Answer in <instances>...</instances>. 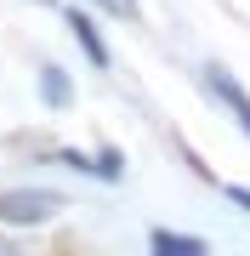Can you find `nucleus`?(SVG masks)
Returning a JSON list of instances; mask_svg holds the SVG:
<instances>
[{
    "label": "nucleus",
    "mask_w": 250,
    "mask_h": 256,
    "mask_svg": "<svg viewBox=\"0 0 250 256\" xmlns=\"http://www.w3.org/2000/svg\"><path fill=\"white\" fill-rule=\"evenodd\" d=\"M57 205V194H0V222H46Z\"/></svg>",
    "instance_id": "f257e3e1"
},
{
    "label": "nucleus",
    "mask_w": 250,
    "mask_h": 256,
    "mask_svg": "<svg viewBox=\"0 0 250 256\" xmlns=\"http://www.w3.org/2000/svg\"><path fill=\"white\" fill-rule=\"evenodd\" d=\"M205 92H216V97H222V102H228V114L239 120V131L250 137V97H245V86L233 80L228 68H205Z\"/></svg>",
    "instance_id": "f03ea898"
},
{
    "label": "nucleus",
    "mask_w": 250,
    "mask_h": 256,
    "mask_svg": "<svg viewBox=\"0 0 250 256\" xmlns=\"http://www.w3.org/2000/svg\"><path fill=\"white\" fill-rule=\"evenodd\" d=\"M68 28H74V34H80V46H85V57H91L97 68L108 63V46H102V40H97V28H91V18H85V12H68Z\"/></svg>",
    "instance_id": "7ed1b4c3"
},
{
    "label": "nucleus",
    "mask_w": 250,
    "mask_h": 256,
    "mask_svg": "<svg viewBox=\"0 0 250 256\" xmlns=\"http://www.w3.org/2000/svg\"><path fill=\"white\" fill-rule=\"evenodd\" d=\"M154 250H188V256H199L205 239H188V234H165V228H159L154 234Z\"/></svg>",
    "instance_id": "20e7f679"
},
{
    "label": "nucleus",
    "mask_w": 250,
    "mask_h": 256,
    "mask_svg": "<svg viewBox=\"0 0 250 256\" xmlns=\"http://www.w3.org/2000/svg\"><path fill=\"white\" fill-rule=\"evenodd\" d=\"M40 86H46L51 102H68V86H63V74H57V68H46V80H40Z\"/></svg>",
    "instance_id": "39448f33"
},
{
    "label": "nucleus",
    "mask_w": 250,
    "mask_h": 256,
    "mask_svg": "<svg viewBox=\"0 0 250 256\" xmlns=\"http://www.w3.org/2000/svg\"><path fill=\"white\" fill-rule=\"evenodd\" d=\"M102 6H108V12H120V18H131V12H137V0H102Z\"/></svg>",
    "instance_id": "423d86ee"
},
{
    "label": "nucleus",
    "mask_w": 250,
    "mask_h": 256,
    "mask_svg": "<svg viewBox=\"0 0 250 256\" xmlns=\"http://www.w3.org/2000/svg\"><path fill=\"white\" fill-rule=\"evenodd\" d=\"M228 200H233V205H245V210H250V194H245V188H228Z\"/></svg>",
    "instance_id": "0eeeda50"
}]
</instances>
